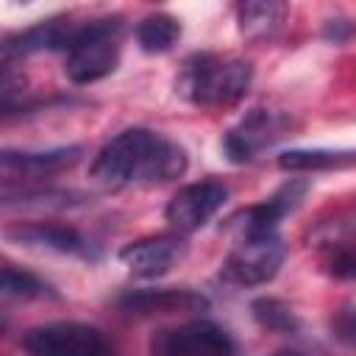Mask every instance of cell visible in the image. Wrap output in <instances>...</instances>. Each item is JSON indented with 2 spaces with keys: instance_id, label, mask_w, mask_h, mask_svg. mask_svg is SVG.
<instances>
[{
  "instance_id": "6da1fadb",
  "label": "cell",
  "mask_w": 356,
  "mask_h": 356,
  "mask_svg": "<svg viewBox=\"0 0 356 356\" xmlns=\"http://www.w3.org/2000/svg\"><path fill=\"white\" fill-rule=\"evenodd\" d=\"M186 172V150L150 128H128L100 147L92 161V178L122 186H156Z\"/></svg>"
},
{
  "instance_id": "7a4b0ae2",
  "label": "cell",
  "mask_w": 356,
  "mask_h": 356,
  "mask_svg": "<svg viewBox=\"0 0 356 356\" xmlns=\"http://www.w3.org/2000/svg\"><path fill=\"white\" fill-rule=\"evenodd\" d=\"M250 81V61L222 53H195L184 61L175 78V92L200 108H222L242 100Z\"/></svg>"
},
{
  "instance_id": "3957f363",
  "label": "cell",
  "mask_w": 356,
  "mask_h": 356,
  "mask_svg": "<svg viewBox=\"0 0 356 356\" xmlns=\"http://www.w3.org/2000/svg\"><path fill=\"white\" fill-rule=\"evenodd\" d=\"M122 22L120 19H92L83 22L64 50V72L72 83H95L111 75L120 64L122 50Z\"/></svg>"
},
{
  "instance_id": "277c9868",
  "label": "cell",
  "mask_w": 356,
  "mask_h": 356,
  "mask_svg": "<svg viewBox=\"0 0 356 356\" xmlns=\"http://www.w3.org/2000/svg\"><path fill=\"white\" fill-rule=\"evenodd\" d=\"M28 356H117L111 339L89 323L58 320L28 328L22 337Z\"/></svg>"
},
{
  "instance_id": "5b68a950",
  "label": "cell",
  "mask_w": 356,
  "mask_h": 356,
  "mask_svg": "<svg viewBox=\"0 0 356 356\" xmlns=\"http://www.w3.org/2000/svg\"><path fill=\"white\" fill-rule=\"evenodd\" d=\"M286 259V248L278 231L242 234L222 261V278L236 286H259L275 278Z\"/></svg>"
},
{
  "instance_id": "8992f818",
  "label": "cell",
  "mask_w": 356,
  "mask_h": 356,
  "mask_svg": "<svg viewBox=\"0 0 356 356\" xmlns=\"http://www.w3.org/2000/svg\"><path fill=\"white\" fill-rule=\"evenodd\" d=\"M289 128H292V120L284 111L253 108L234 128H228V134L222 136V153L234 164L253 161L259 153L270 150L278 139H284Z\"/></svg>"
},
{
  "instance_id": "52a82bcc",
  "label": "cell",
  "mask_w": 356,
  "mask_h": 356,
  "mask_svg": "<svg viewBox=\"0 0 356 356\" xmlns=\"http://www.w3.org/2000/svg\"><path fill=\"white\" fill-rule=\"evenodd\" d=\"M150 356H236V345L217 323L189 320L159 331L150 342Z\"/></svg>"
},
{
  "instance_id": "ba28073f",
  "label": "cell",
  "mask_w": 356,
  "mask_h": 356,
  "mask_svg": "<svg viewBox=\"0 0 356 356\" xmlns=\"http://www.w3.org/2000/svg\"><path fill=\"white\" fill-rule=\"evenodd\" d=\"M225 200H228V186H222L220 181L186 184L170 197L164 217L178 234H189V231L203 228L211 217H217Z\"/></svg>"
},
{
  "instance_id": "9c48e42d",
  "label": "cell",
  "mask_w": 356,
  "mask_h": 356,
  "mask_svg": "<svg viewBox=\"0 0 356 356\" xmlns=\"http://www.w3.org/2000/svg\"><path fill=\"white\" fill-rule=\"evenodd\" d=\"M189 245L178 234H159V236H145L120 250V261L128 267V273L139 278H161L172 267H178L186 256Z\"/></svg>"
},
{
  "instance_id": "30bf717a",
  "label": "cell",
  "mask_w": 356,
  "mask_h": 356,
  "mask_svg": "<svg viewBox=\"0 0 356 356\" xmlns=\"http://www.w3.org/2000/svg\"><path fill=\"white\" fill-rule=\"evenodd\" d=\"M81 25H75L70 17H56L47 22H39L11 39H6L3 44V61L14 58V56H28V53H39V50H67L70 42L75 39Z\"/></svg>"
},
{
  "instance_id": "8fae6325",
  "label": "cell",
  "mask_w": 356,
  "mask_h": 356,
  "mask_svg": "<svg viewBox=\"0 0 356 356\" xmlns=\"http://www.w3.org/2000/svg\"><path fill=\"white\" fill-rule=\"evenodd\" d=\"M8 239H17L31 248L56 250V253H70V256H83V259L92 256V245L86 242V236L61 222H28V225L11 228Z\"/></svg>"
},
{
  "instance_id": "7c38bea8",
  "label": "cell",
  "mask_w": 356,
  "mask_h": 356,
  "mask_svg": "<svg viewBox=\"0 0 356 356\" xmlns=\"http://www.w3.org/2000/svg\"><path fill=\"white\" fill-rule=\"evenodd\" d=\"M120 306L131 314H172L197 312L206 306V298L192 289H134L120 298Z\"/></svg>"
},
{
  "instance_id": "4fadbf2b",
  "label": "cell",
  "mask_w": 356,
  "mask_h": 356,
  "mask_svg": "<svg viewBox=\"0 0 356 356\" xmlns=\"http://www.w3.org/2000/svg\"><path fill=\"white\" fill-rule=\"evenodd\" d=\"M83 156V147H56V150H39V153H3V175H31V178H44L56 175L67 167H72Z\"/></svg>"
},
{
  "instance_id": "5bb4252c",
  "label": "cell",
  "mask_w": 356,
  "mask_h": 356,
  "mask_svg": "<svg viewBox=\"0 0 356 356\" xmlns=\"http://www.w3.org/2000/svg\"><path fill=\"white\" fill-rule=\"evenodd\" d=\"M286 17V6L275 0H256V3H239L236 6V22L239 31L250 39L273 36Z\"/></svg>"
},
{
  "instance_id": "9a60e30c",
  "label": "cell",
  "mask_w": 356,
  "mask_h": 356,
  "mask_svg": "<svg viewBox=\"0 0 356 356\" xmlns=\"http://www.w3.org/2000/svg\"><path fill=\"white\" fill-rule=\"evenodd\" d=\"M181 39V22L170 14H150L136 25V42L145 53H167Z\"/></svg>"
},
{
  "instance_id": "2e32d148",
  "label": "cell",
  "mask_w": 356,
  "mask_h": 356,
  "mask_svg": "<svg viewBox=\"0 0 356 356\" xmlns=\"http://www.w3.org/2000/svg\"><path fill=\"white\" fill-rule=\"evenodd\" d=\"M3 295L8 298H22V300H36V298H56L53 286L47 281H42L39 275L28 273V270H19L14 264H6L3 267Z\"/></svg>"
},
{
  "instance_id": "e0dca14e",
  "label": "cell",
  "mask_w": 356,
  "mask_h": 356,
  "mask_svg": "<svg viewBox=\"0 0 356 356\" xmlns=\"http://www.w3.org/2000/svg\"><path fill=\"white\" fill-rule=\"evenodd\" d=\"M250 309H253V317H256L264 328H270V331L295 334V331L300 328L295 312H292L289 306H284L281 300H275V298H261V300H256Z\"/></svg>"
},
{
  "instance_id": "ac0fdd59",
  "label": "cell",
  "mask_w": 356,
  "mask_h": 356,
  "mask_svg": "<svg viewBox=\"0 0 356 356\" xmlns=\"http://www.w3.org/2000/svg\"><path fill=\"white\" fill-rule=\"evenodd\" d=\"M328 267L337 278H356V250H339Z\"/></svg>"
},
{
  "instance_id": "d6986e66",
  "label": "cell",
  "mask_w": 356,
  "mask_h": 356,
  "mask_svg": "<svg viewBox=\"0 0 356 356\" xmlns=\"http://www.w3.org/2000/svg\"><path fill=\"white\" fill-rule=\"evenodd\" d=\"M273 356H306V353H300V350H289V348H284V350H275Z\"/></svg>"
}]
</instances>
